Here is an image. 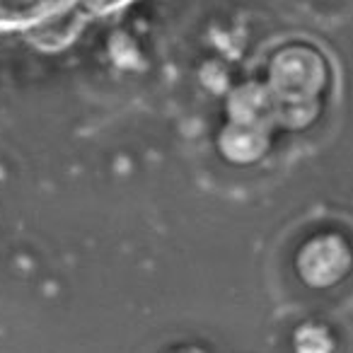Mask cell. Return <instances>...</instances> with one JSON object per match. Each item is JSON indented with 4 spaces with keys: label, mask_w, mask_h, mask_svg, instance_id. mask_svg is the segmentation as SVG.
<instances>
[{
    "label": "cell",
    "mask_w": 353,
    "mask_h": 353,
    "mask_svg": "<svg viewBox=\"0 0 353 353\" xmlns=\"http://www.w3.org/2000/svg\"><path fill=\"white\" fill-rule=\"evenodd\" d=\"M353 266L351 242L336 230L310 235L295 252L298 279L312 290H329L339 285Z\"/></svg>",
    "instance_id": "1"
},
{
    "label": "cell",
    "mask_w": 353,
    "mask_h": 353,
    "mask_svg": "<svg viewBox=\"0 0 353 353\" xmlns=\"http://www.w3.org/2000/svg\"><path fill=\"white\" fill-rule=\"evenodd\" d=\"M221 150L225 152L228 160L245 165V162L261 157V152L266 150V138L264 133L254 131V128L235 126L221 136Z\"/></svg>",
    "instance_id": "2"
},
{
    "label": "cell",
    "mask_w": 353,
    "mask_h": 353,
    "mask_svg": "<svg viewBox=\"0 0 353 353\" xmlns=\"http://www.w3.org/2000/svg\"><path fill=\"white\" fill-rule=\"evenodd\" d=\"M336 341L329 327L319 322H305L293 334V351L295 353H334Z\"/></svg>",
    "instance_id": "3"
},
{
    "label": "cell",
    "mask_w": 353,
    "mask_h": 353,
    "mask_svg": "<svg viewBox=\"0 0 353 353\" xmlns=\"http://www.w3.org/2000/svg\"><path fill=\"white\" fill-rule=\"evenodd\" d=\"M172 353H206V351H201V348H196V346H184V348H176V351H172Z\"/></svg>",
    "instance_id": "4"
}]
</instances>
